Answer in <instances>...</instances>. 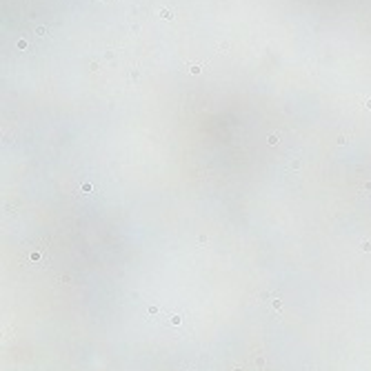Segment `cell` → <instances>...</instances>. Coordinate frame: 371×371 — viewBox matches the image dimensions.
<instances>
[{"mask_svg":"<svg viewBox=\"0 0 371 371\" xmlns=\"http://www.w3.org/2000/svg\"><path fill=\"white\" fill-rule=\"evenodd\" d=\"M269 145H278V142H280V133H269Z\"/></svg>","mask_w":371,"mask_h":371,"instance_id":"cell-2","label":"cell"},{"mask_svg":"<svg viewBox=\"0 0 371 371\" xmlns=\"http://www.w3.org/2000/svg\"><path fill=\"white\" fill-rule=\"evenodd\" d=\"M364 107H367V109H371V98H369V100H364Z\"/></svg>","mask_w":371,"mask_h":371,"instance_id":"cell-7","label":"cell"},{"mask_svg":"<svg viewBox=\"0 0 371 371\" xmlns=\"http://www.w3.org/2000/svg\"><path fill=\"white\" fill-rule=\"evenodd\" d=\"M362 249H364V251H371V242L364 240V242H362Z\"/></svg>","mask_w":371,"mask_h":371,"instance_id":"cell-5","label":"cell"},{"mask_svg":"<svg viewBox=\"0 0 371 371\" xmlns=\"http://www.w3.org/2000/svg\"><path fill=\"white\" fill-rule=\"evenodd\" d=\"M160 18L171 20V18H173V11H171V9H167V7H162V9H160Z\"/></svg>","mask_w":371,"mask_h":371,"instance_id":"cell-1","label":"cell"},{"mask_svg":"<svg viewBox=\"0 0 371 371\" xmlns=\"http://www.w3.org/2000/svg\"><path fill=\"white\" fill-rule=\"evenodd\" d=\"M289 169H300V160H289Z\"/></svg>","mask_w":371,"mask_h":371,"instance_id":"cell-3","label":"cell"},{"mask_svg":"<svg viewBox=\"0 0 371 371\" xmlns=\"http://www.w3.org/2000/svg\"><path fill=\"white\" fill-rule=\"evenodd\" d=\"M364 189H367V191H371V180H369V182H364Z\"/></svg>","mask_w":371,"mask_h":371,"instance_id":"cell-6","label":"cell"},{"mask_svg":"<svg viewBox=\"0 0 371 371\" xmlns=\"http://www.w3.org/2000/svg\"><path fill=\"white\" fill-rule=\"evenodd\" d=\"M189 71H191V73H200V71H202V67H200V65H191V67H189Z\"/></svg>","mask_w":371,"mask_h":371,"instance_id":"cell-4","label":"cell"}]
</instances>
